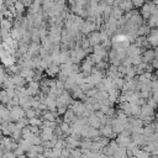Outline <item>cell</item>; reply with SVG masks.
Returning <instances> with one entry per match:
<instances>
[{
	"mask_svg": "<svg viewBox=\"0 0 158 158\" xmlns=\"http://www.w3.org/2000/svg\"><path fill=\"white\" fill-rule=\"evenodd\" d=\"M69 109H70L78 117H82L83 114H84V111H85V109H87V106H85V103H84V101L74 100V101L72 103V105L69 106Z\"/></svg>",
	"mask_w": 158,
	"mask_h": 158,
	"instance_id": "1",
	"label": "cell"
},
{
	"mask_svg": "<svg viewBox=\"0 0 158 158\" xmlns=\"http://www.w3.org/2000/svg\"><path fill=\"white\" fill-rule=\"evenodd\" d=\"M10 115H11V121H13V122H18V121H20L21 119L26 117V116H25V110H24L20 105H18V106H15L14 109H11V110H10Z\"/></svg>",
	"mask_w": 158,
	"mask_h": 158,
	"instance_id": "2",
	"label": "cell"
},
{
	"mask_svg": "<svg viewBox=\"0 0 158 158\" xmlns=\"http://www.w3.org/2000/svg\"><path fill=\"white\" fill-rule=\"evenodd\" d=\"M115 141H116L117 144H119L120 147H122V148H127V147L130 146V143L132 142L131 136H125V135H122V133L117 135V137L115 138Z\"/></svg>",
	"mask_w": 158,
	"mask_h": 158,
	"instance_id": "3",
	"label": "cell"
},
{
	"mask_svg": "<svg viewBox=\"0 0 158 158\" xmlns=\"http://www.w3.org/2000/svg\"><path fill=\"white\" fill-rule=\"evenodd\" d=\"M141 57H142V62L143 63H151L154 58H156V51L154 49H146L142 54H141Z\"/></svg>",
	"mask_w": 158,
	"mask_h": 158,
	"instance_id": "4",
	"label": "cell"
},
{
	"mask_svg": "<svg viewBox=\"0 0 158 158\" xmlns=\"http://www.w3.org/2000/svg\"><path fill=\"white\" fill-rule=\"evenodd\" d=\"M126 53H127V57H136V56H141L142 54V49L138 46L132 43L126 48Z\"/></svg>",
	"mask_w": 158,
	"mask_h": 158,
	"instance_id": "5",
	"label": "cell"
},
{
	"mask_svg": "<svg viewBox=\"0 0 158 158\" xmlns=\"http://www.w3.org/2000/svg\"><path fill=\"white\" fill-rule=\"evenodd\" d=\"M88 40H89V42H90L92 46L100 45V43H101V40H100V32L94 31V32L89 34V35H88Z\"/></svg>",
	"mask_w": 158,
	"mask_h": 158,
	"instance_id": "6",
	"label": "cell"
},
{
	"mask_svg": "<svg viewBox=\"0 0 158 158\" xmlns=\"http://www.w3.org/2000/svg\"><path fill=\"white\" fill-rule=\"evenodd\" d=\"M152 115H154V109L151 108L147 103L143 106H141V116H140V119H143L146 116H152Z\"/></svg>",
	"mask_w": 158,
	"mask_h": 158,
	"instance_id": "7",
	"label": "cell"
},
{
	"mask_svg": "<svg viewBox=\"0 0 158 158\" xmlns=\"http://www.w3.org/2000/svg\"><path fill=\"white\" fill-rule=\"evenodd\" d=\"M61 72V65H57V64H51L47 69H46V74L48 77H57Z\"/></svg>",
	"mask_w": 158,
	"mask_h": 158,
	"instance_id": "8",
	"label": "cell"
},
{
	"mask_svg": "<svg viewBox=\"0 0 158 158\" xmlns=\"http://www.w3.org/2000/svg\"><path fill=\"white\" fill-rule=\"evenodd\" d=\"M88 124H89V126H92L94 128H98V130L101 127V122H100L99 117L95 115V113L88 117Z\"/></svg>",
	"mask_w": 158,
	"mask_h": 158,
	"instance_id": "9",
	"label": "cell"
},
{
	"mask_svg": "<svg viewBox=\"0 0 158 158\" xmlns=\"http://www.w3.org/2000/svg\"><path fill=\"white\" fill-rule=\"evenodd\" d=\"M119 8H120L124 13H130V11H132V10L135 9V6H133V4H132L131 0H122V3L120 4Z\"/></svg>",
	"mask_w": 158,
	"mask_h": 158,
	"instance_id": "10",
	"label": "cell"
},
{
	"mask_svg": "<svg viewBox=\"0 0 158 158\" xmlns=\"http://www.w3.org/2000/svg\"><path fill=\"white\" fill-rule=\"evenodd\" d=\"M151 5L149 3H144L143 6L141 8V16L143 18V20H148L151 18Z\"/></svg>",
	"mask_w": 158,
	"mask_h": 158,
	"instance_id": "11",
	"label": "cell"
},
{
	"mask_svg": "<svg viewBox=\"0 0 158 158\" xmlns=\"http://www.w3.org/2000/svg\"><path fill=\"white\" fill-rule=\"evenodd\" d=\"M120 111H122L124 114H126L127 116H131V104L130 103H120L119 104V108H117Z\"/></svg>",
	"mask_w": 158,
	"mask_h": 158,
	"instance_id": "12",
	"label": "cell"
},
{
	"mask_svg": "<svg viewBox=\"0 0 158 158\" xmlns=\"http://www.w3.org/2000/svg\"><path fill=\"white\" fill-rule=\"evenodd\" d=\"M113 83H114V87H115L117 90H122L124 84H125V79L117 77V78H114V79H113Z\"/></svg>",
	"mask_w": 158,
	"mask_h": 158,
	"instance_id": "13",
	"label": "cell"
},
{
	"mask_svg": "<svg viewBox=\"0 0 158 158\" xmlns=\"http://www.w3.org/2000/svg\"><path fill=\"white\" fill-rule=\"evenodd\" d=\"M124 15H125V13H124V11H122V10H121L119 6H117V8H114V6H113V13H111V16H114L116 20H120V19H121Z\"/></svg>",
	"mask_w": 158,
	"mask_h": 158,
	"instance_id": "14",
	"label": "cell"
},
{
	"mask_svg": "<svg viewBox=\"0 0 158 158\" xmlns=\"http://www.w3.org/2000/svg\"><path fill=\"white\" fill-rule=\"evenodd\" d=\"M42 124H43V120H42V119H38V117H34V119H30V120H29V125H30V126L41 127Z\"/></svg>",
	"mask_w": 158,
	"mask_h": 158,
	"instance_id": "15",
	"label": "cell"
},
{
	"mask_svg": "<svg viewBox=\"0 0 158 158\" xmlns=\"http://www.w3.org/2000/svg\"><path fill=\"white\" fill-rule=\"evenodd\" d=\"M14 8H15V10L18 11V14H20V15H22V14L25 13V9H26V6H25L21 2L15 3V4H14Z\"/></svg>",
	"mask_w": 158,
	"mask_h": 158,
	"instance_id": "16",
	"label": "cell"
},
{
	"mask_svg": "<svg viewBox=\"0 0 158 158\" xmlns=\"http://www.w3.org/2000/svg\"><path fill=\"white\" fill-rule=\"evenodd\" d=\"M29 15H36V14H38L40 13V5L38 4H36V3H34L30 8H29Z\"/></svg>",
	"mask_w": 158,
	"mask_h": 158,
	"instance_id": "17",
	"label": "cell"
},
{
	"mask_svg": "<svg viewBox=\"0 0 158 158\" xmlns=\"http://www.w3.org/2000/svg\"><path fill=\"white\" fill-rule=\"evenodd\" d=\"M25 116H26V119H34V117H37V113H36V109H27V110H25Z\"/></svg>",
	"mask_w": 158,
	"mask_h": 158,
	"instance_id": "18",
	"label": "cell"
},
{
	"mask_svg": "<svg viewBox=\"0 0 158 158\" xmlns=\"http://www.w3.org/2000/svg\"><path fill=\"white\" fill-rule=\"evenodd\" d=\"M70 156L73 158H82L83 154H82V148H72L70 149Z\"/></svg>",
	"mask_w": 158,
	"mask_h": 158,
	"instance_id": "19",
	"label": "cell"
},
{
	"mask_svg": "<svg viewBox=\"0 0 158 158\" xmlns=\"http://www.w3.org/2000/svg\"><path fill=\"white\" fill-rule=\"evenodd\" d=\"M140 95H141V99H144V100H149L153 98V94L151 90H142L140 92Z\"/></svg>",
	"mask_w": 158,
	"mask_h": 158,
	"instance_id": "20",
	"label": "cell"
},
{
	"mask_svg": "<svg viewBox=\"0 0 158 158\" xmlns=\"http://www.w3.org/2000/svg\"><path fill=\"white\" fill-rule=\"evenodd\" d=\"M81 47L85 51V49H88L89 47H92V45H90V42H89V40H88V37H84L83 40H82V42H81Z\"/></svg>",
	"mask_w": 158,
	"mask_h": 158,
	"instance_id": "21",
	"label": "cell"
},
{
	"mask_svg": "<svg viewBox=\"0 0 158 158\" xmlns=\"http://www.w3.org/2000/svg\"><path fill=\"white\" fill-rule=\"evenodd\" d=\"M152 94L153 97H158V81H152Z\"/></svg>",
	"mask_w": 158,
	"mask_h": 158,
	"instance_id": "22",
	"label": "cell"
},
{
	"mask_svg": "<svg viewBox=\"0 0 158 158\" xmlns=\"http://www.w3.org/2000/svg\"><path fill=\"white\" fill-rule=\"evenodd\" d=\"M121 65H124L125 68H130V67H133V65H132V59H131V57H126V58L122 61Z\"/></svg>",
	"mask_w": 158,
	"mask_h": 158,
	"instance_id": "23",
	"label": "cell"
},
{
	"mask_svg": "<svg viewBox=\"0 0 158 158\" xmlns=\"http://www.w3.org/2000/svg\"><path fill=\"white\" fill-rule=\"evenodd\" d=\"M131 59H132V65H133V67H137L138 64H141V63H142V57H141V56L131 57Z\"/></svg>",
	"mask_w": 158,
	"mask_h": 158,
	"instance_id": "24",
	"label": "cell"
},
{
	"mask_svg": "<svg viewBox=\"0 0 158 158\" xmlns=\"http://www.w3.org/2000/svg\"><path fill=\"white\" fill-rule=\"evenodd\" d=\"M135 8H142L144 4V0H131Z\"/></svg>",
	"mask_w": 158,
	"mask_h": 158,
	"instance_id": "25",
	"label": "cell"
},
{
	"mask_svg": "<svg viewBox=\"0 0 158 158\" xmlns=\"http://www.w3.org/2000/svg\"><path fill=\"white\" fill-rule=\"evenodd\" d=\"M68 109H69L68 106H59V108H57V114L58 115H64Z\"/></svg>",
	"mask_w": 158,
	"mask_h": 158,
	"instance_id": "26",
	"label": "cell"
},
{
	"mask_svg": "<svg viewBox=\"0 0 158 158\" xmlns=\"http://www.w3.org/2000/svg\"><path fill=\"white\" fill-rule=\"evenodd\" d=\"M3 158H18L16 154L14 153V151H9V152H4Z\"/></svg>",
	"mask_w": 158,
	"mask_h": 158,
	"instance_id": "27",
	"label": "cell"
},
{
	"mask_svg": "<svg viewBox=\"0 0 158 158\" xmlns=\"http://www.w3.org/2000/svg\"><path fill=\"white\" fill-rule=\"evenodd\" d=\"M21 3H22L26 8H30V6L34 4V0H21Z\"/></svg>",
	"mask_w": 158,
	"mask_h": 158,
	"instance_id": "28",
	"label": "cell"
},
{
	"mask_svg": "<svg viewBox=\"0 0 158 158\" xmlns=\"http://www.w3.org/2000/svg\"><path fill=\"white\" fill-rule=\"evenodd\" d=\"M151 64H152V67H153V69H158V59H153L152 62H151Z\"/></svg>",
	"mask_w": 158,
	"mask_h": 158,
	"instance_id": "29",
	"label": "cell"
},
{
	"mask_svg": "<svg viewBox=\"0 0 158 158\" xmlns=\"http://www.w3.org/2000/svg\"><path fill=\"white\" fill-rule=\"evenodd\" d=\"M146 103H147V100H144V99H138V101H137V105H140V106H143Z\"/></svg>",
	"mask_w": 158,
	"mask_h": 158,
	"instance_id": "30",
	"label": "cell"
},
{
	"mask_svg": "<svg viewBox=\"0 0 158 158\" xmlns=\"http://www.w3.org/2000/svg\"><path fill=\"white\" fill-rule=\"evenodd\" d=\"M54 2H56V3H58V4H63V5H64L67 0H54Z\"/></svg>",
	"mask_w": 158,
	"mask_h": 158,
	"instance_id": "31",
	"label": "cell"
},
{
	"mask_svg": "<svg viewBox=\"0 0 158 158\" xmlns=\"http://www.w3.org/2000/svg\"><path fill=\"white\" fill-rule=\"evenodd\" d=\"M154 98V100H156V103H157V109H158V97H153Z\"/></svg>",
	"mask_w": 158,
	"mask_h": 158,
	"instance_id": "32",
	"label": "cell"
},
{
	"mask_svg": "<svg viewBox=\"0 0 158 158\" xmlns=\"http://www.w3.org/2000/svg\"><path fill=\"white\" fill-rule=\"evenodd\" d=\"M154 51H156V53H158V46H157V47L154 48Z\"/></svg>",
	"mask_w": 158,
	"mask_h": 158,
	"instance_id": "33",
	"label": "cell"
},
{
	"mask_svg": "<svg viewBox=\"0 0 158 158\" xmlns=\"http://www.w3.org/2000/svg\"><path fill=\"white\" fill-rule=\"evenodd\" d=\"M2 124H3V119H2V117H0V125H2Z\"/></svg>",
	"mask_w": 158,
	"mask_h": 158,
	"instance_id": "34",
	"label": "cell"
},
{
	"mask_svg": "<svg viewBox=\"0 0 158 158\" xmlns=\"http://www.w3.org/2000/svg\"><path fill=\"white\" fill-rule=\"evenodd\" d=\"M156 75H157V81H158V72H157V74H156Z\"/></svg>",
	"mask_w": 158,
	"mask_h": 158,
	"instance_id": "35",
	"label": "cell"
}]
</instances>
